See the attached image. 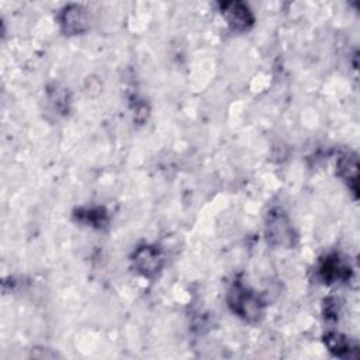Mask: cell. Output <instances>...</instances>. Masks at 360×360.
<instances>
[{
  "instance_id": "1",
  "label": "cell",
  "mask_w": 360,
  "mask_h": 360,
  "mask_svg": "<svg viewBox=\"0 0 360 360\" xmlns=\"http://www.w3.org/2000/svg\"><path fill=\"white\" fill-rule=\"evenodd\" d=\"M226 301L231 311L246 322H259L263 316V302L252 290L240 281H235L226 294Z\"/></svg>"
},
{
  "instance_id": "2",
  "label": "cell",
  "mask_w": 360,
  "mask_h": 360,
  "mask_svg": "<svg viewBox=\"0 0 360 360\" xmlns=\"http://www.w3.org/2000/svg\"><path fill=\"white\" fill-rule=\"evenodd\" d=\"M266 238L267 242L277 248H292L297 240L292 224L281 208H271L266 215Z\"/></svg>"
},
{
  "instance_id": "3",
  "label": "cell",
  "mask_w": 360,
  "mask_h": 360,
  "mask_svg": "<svg viewBox=\"0 0 360 360\" xmlns=\"http://www.w3.org/2000/svg\"><path fill=\"white\" fill-rule=\"evenodd\" d=\"M132 263L139 274L143 277H153L163 266V256L156 246L142 245L134 252Z\"/></svg>"
},
{
  "instance_id": "4",
  "label": "cell",
  "mask_w": 360,
  "mask_h": 360,
  "mask_svg": "<svg viewBox=\"0 0 360 360\" xmlns=\"http://www.w3.org/2000/svg\"><path fill=\"white\" fill-rule=\"evenodd\" d=\"M221 13L228 21L229 27L235 31H246L252 27L255 17L249 8L242 1H225L221 3Z\"/></svg>"
},
{
  "instance_id": "5",
  "label": "cell",
  "mask_w": 360,
  "mask_h": 360,
  "mask_svg": "<svg viewBox=\"0 0 360 360\" xmlns=\"http://www.w3.org/2000/svg\"><path fill=\"white\" fill-rule=\"evenodd\" d=\"M350 266H347L338 255H329L321 260L318 274L326 284L346 281L350 277Z\"/></svg>"
},
{
  "instance_id": "6",
  "label": "cell",
  "mask_w": 360,
  "mask_h": 360,
  "mask_svg": "<svg viewBox=\"0 0 360 360\" xmlns=\"http://www.w3.org/2000/svg\"><path fill=\"white\" fill-rule=\"evenodd\" d=\"M59 22L66 34L75 35L83 32L87 28V15L82 6L72 4L66 6L62 10L59 15Z\"/></svg>"
},
{
  "instance_id": "7",
  "label": "cell",
  "mask_w": 360,
  "mask_h": 360,
  "mask_svg": "<svg viewBox=\"0 0 360 360\" xmlns=\"http://www.w3.org/2000/svg\"><path fill=\"white\" fill-rule=\"evenodd\" d=\"M325 346L338 357H354L357 356V343L339 332H329L323 338Z\"/></svg>"
},
{
  "instance_id": "8",
  "label": "cell",
  "mask_w": 360,
  "mask_h": 360,
  "mask_svg": "<svg viewBox=\"0 0 360 360\" xmlns=\"http://www.w3.org/2000/svg\"><path fill=\"white\" fill-rule=\"evenodd\" d=\"M338 174L347 183L353 193H357V179H359V162L356 155H343L336 163Z\"/></svg>"
},
{
  "instance_id": "9",
  "label": "cell",
  "mask_w": 360,
  "mask_h": 360,
  "mask_svg": "<svg viewBox=\"0 0 360 360\" xmlns=\"http://www.w3.org/2000/svg\"><path fill=\"white\" fill-rule=\"evenodd\" d=\"M75 217L77 221L84 222L89 226L103 229L108 225V215L101 207H90V208H80L76 211Z\"/></svg>"
}]
</instances>
